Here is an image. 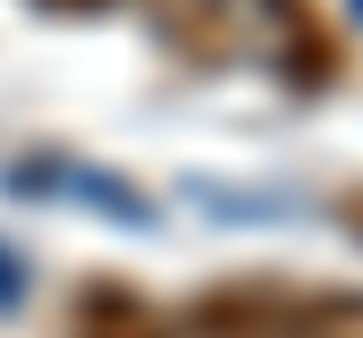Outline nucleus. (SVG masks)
<instances>
[{
	"instance_id": "obj_2",
	"label": "nucleus",
	"mask_w": 363,
	"mask_h": 338,
	"mask_svg": "<svg viewBox=\"0 0 363 338\" xmlns=\"http://www.w3.org/2000/svg\"><path fill=\"white\" fill-rule=\"evenodd\" d=\"M68 338H178V322L135 279H85L68 305Z\"/></svg>"
},
{
	"instance_id": "obj_3",
	"label": "nucleus",
	"mask_w": 363,
	"mask_h": 338,
	"mask_svg": "<svg viewBox=\"0 0 363 338\" xmlns=\"http://www.w3.org/2000/svg\"><path fill=\"white\" fill-rule=\"evenodd\" d=\"M347 220H355V229H363V195H347Z\"/></svg>"
},
{
	"instance_id": "obj_1",
	"label": "nucleus",
	"mask_w": 363,
	"mask_h": 338,
	"mask_svg": "<svg viewBox=\"0 0 363 338\" xmlns=\"http://www.w3.org/2000/svg\"><path fill=\"white\" fill-rule=\"evenodd\" d=\"M194 338H363V288L245 271L194 296Z\"/></svg>"
}]
</instances>
